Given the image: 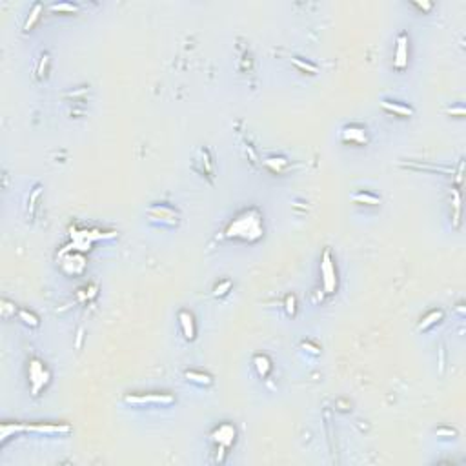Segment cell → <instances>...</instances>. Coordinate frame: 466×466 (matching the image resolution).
Listing matches in <instances>:
<instances>
[{"mask_svg":"<svg viewBox=\"0 0 466 466\" xmlns=\"http://www.w3.org/2000/svg\"><path fill=\"white\" fill-rule=\"evenodd\" d=\"M441 319H443V312H441V309H433V312H430V314H428L426 317L421 321V324H419V330L426 331L428 328H431L436 323H439Z\"/></svg>","mask_w":466,"mask_h":466,"instance_id":"obj_13","label":"cell"},{"mask_svg":"<svg viewBox=\"0 0 466 466\" xmlns=\"http://www.w3.org/2000/svg\"><path fill=\"white\" fill-rule=\"evenodd\" d=\"M184 377H186L190 383L193 384H199V386H209V384L213 383V379H211V375L204 374V371H195V370H190L184 374Z\"/></svg>","mask_w":466,"mask_h":466,"instance_id":"obj_11","label":"cell"},{"mask_svg":"<svg viewBox=\"0 0 466 466\" xmlns=\"http://www.w3.org/2000/svg\"><path fill=\"white\" fill-rule=\"evenodd\" d=\"M79 9V6H75V4H68V2H62V4H53L51 6V11H62V13H75Z\"/></svg>","mask_w":466,"mask_h":466,"instance_id":"obj_17","label":"cell"},{"mask_svg":"<svg viewBox=\"0 0 466 466\" xmlns=\"http://www.w3.org/2000/svg\"><path fill=\"white\" fill-rule=\"evenodd\" d=\"M393 66L395 70H405L408 66V35L406 33H401L397 37V42H395V57H393Z\"/></svg>","mask_w":466,"mask_h":466,"instance_id":"obj_7","label":"cell"},{"mask_svg":"<svg viewBox=\"0 0 466 466\" xmlns=\"http://www.w3.org/2000/svg\"><path fill=\"white\" fill-rule=\"evenodd\" d=\"M27 375H29V384H31V392L33 395H39V392L42 390L46 384L51 379V374L39 359H31L29 361V368H27Z\"/></svg>","mask_w":466,"mask_h":466,"instance_id":"obj_4","label":"cell"},{"mask_svg":"<svg viewBox=\"0 0 466 466\" xmlns=\"http://www.w3.org/2000/svg\"><path fill=\"white\" fill-rule=\"evenodd\" d=\"M148 219L151 224L161 226H177L179 224V211L168 204H155L148 209Z\"/></svg>","mask_w":466,"mask_h":466,"instance_id":"obj_2","label":"cell"},{"mask_svg":"<svg viewBox=\"0 0 466 466\" xmlns=\"http://www.w3.org/2000/svg\"><path fill=\"white\" fill-rule=\"evenodd\" d=\"M253 364H255V370H257V374L261 375L262 379H266V377H268V374L271 371V368H273V366H271L270 359L266 357V355H261V353H259V355H255V359H253Z\"/></svg>","mask_w":466,"mask_h":466,"instance_id":"obj_12","label":"cell"},{"mask_svg":"<svg viewBox=\"0 0 466 466\" xmlns=\"http://www.w3.org/2000/svg\"><path fill=\"white\" fill-rule=\"evenodd\" d=\"M414 6H417V8H421V9H426V11H430V9H431V4H428V2H424V4H419V2H415Z\"/></svg>","mask_w":466,"mask_h":466,"instance_id":"obj_21","label":"cell"},{"mask_svg":"<svg viewBox=\"0 0 466 466\" xmlns=\"http://www.w3.org/2000/svg\"><path fill=\"white\" fill-rule=\"evenodd\" d=\"M231 290V281H224V283L217 284V286L213 288V295L215 297H224L228 292Z\"/></svg>","mask_w":466,"mask_h":466,"instance_id":"obj_18","label":"cell"},{"mask_svg":"<svg viewBox=\"0 0 466 466\" xmlns=\"http://www.w3.org/2000/svg\"><path fill=\"white\" fill-rule=\"evenodd\" d=\"M293 64H295L297 68H301L302 71H309V73H317V66L309 64V62H302V60H299V58H293Z\"/></svg>","mask_w":466,"mask_h":466,"instance_id":"obj_19","label":"cell"},{"mask_svg":"<svg viewBox=\"0 0 466 466\" xmlns=\"http://www.w3.org/2000/svg\"><path fill=\"white\" fill-rule=\"evenodd\" d=\"M18 319H20V321L26 324V326H31V328L39 326V317H37L35 314L27 312V309H20V312H18Z\"/></svg>","mask_w":466,"mask_h":466,"instance_id":"obj_14","label":"cell"},{"mask_svg":"<svg viewBox=\"0 0 466 466\" xmlns=\"http://www.w3.org/2000/svg\"><path fill=\"white\" fill-rule=\"evenodd\" d=\"M179 324L182 328V333L188 340H193L195 339V321H193V315L186 309H182L179 314Z\"/></svg>","mask_w":466,"mask_h":466,"instance_id":"obj_9","label":"cell"},{"mask_svg":"<svg viewBox=\"0 0 466 466\" xmlns=\"http://www.w3.org/2000/svg\"><path fill=\"white\" fill-rule=\"evenodd\" d=\"M321 275H323V286L326 293H333L337 290V270L335 262L331 259L330 248L324 250L323 259H321Z\"/></svg>","mask_w":466,"mask_h":466,"instance_id":"obj_5","label":"cell"},{"mask_svg":"<svg viewBox=\"0 0 466 466\" xmlns=\"http://www.w3.org/2000/svg\"><path fill=\"white\" fill-rule=\"evenodd\" d=\"M235 436H237L235 426H231L230 423L219 424V426L211 431V439H213V443L217 445V450L221 452L219 461H224V453H226V450L235 443Z\"/></svg>","mask_w":466,"mask_h":466,"instance_id":"obj_3","label":"cell"},{"mask_svg":"<svg viewBox=\"0 0 466 466\" xmlns=\"http://www.w3.org/2000/svg\"><path fill=\"white\" fill-rule=\"evenodd\" d=\"M228 239L242 240V242H257L264 235V221L262 213L255 208H248L240 211L224 230Z\"/></svg>","mask_w":466,"mask_h":466,"instance_id":"obj_1","label":"cell"},{"mask_svg":"<svg viewBox=\"0 0 466 466\" xmlns=\"http://www.w3.org/2000/svg\"><path fill=\"white\" fill-rule=\"evenodd\" d=\"M340 139L350 144H366V140H368V137H366V128L359 126V124L346 126L345 130L340 131Z\"/></svg>","mask_w":466,"mask_h":466,"instance_id":"obj_8","label":"cell"},{"mask_svg":"<svg viewBox=\"0 0 466 466\" xmlns=\"http://www.w3.org/2000/svg\"><path fill=\"white\" fill-rule=\"evenodd\" d=\"M124 401L133 406H170L175 402V397L170 395V393H146V395H128Z\"/></svg>","mask_w":466,"mask_h":466,"instance_id":"obj_6","label":"cell"},{"mask_svg":"<svg viewBox=\"0 0 466 466\" xmlns=\"http://www.w3.org/2000/svg\"><path fill=\"white\" fill-rule=\"evenodd\" d=\"M353 201L359 202V204H371V206L381 204L379 197L370 195V193H355V195H353Z\"/></svg>","mask_w":466,"mask_h":466,"instance_id":"obj_15","label":"cell"},{"mask_svg":"<svg viewBox=\"0 0 466 466\" xmlns=\"http://www.w3.org/2000/svg\"><path fill=\"white\" fill-rule=\"evenodd\" d=\"M286 312H288V315H295V312H297V302H295V297L293 295H288L286 297Z\"/></svg>","mask_w":466,"mask_h":466,"instance_id":"obj_20","label":"cell"},{"mask_svg":"<svg viewBox=\"0 0 466 466\" xmlns=\"http://www.w3.org/2000/svg\"><path fill=\"white\" fill-rule=\"evenodd\" d=\"M40 11H42V6H40V4H35V6H33V9H31L29 17H27L26 24H24V29H26V31H29L31 27L35 26V22L39 20V17H40V15H39Z\"/></svg>","mask_w":466,"mask_h":466,"instance_id":"obj_16","label":"cell"},{"mask_svg":"<svg viewBox=\"0 0 466 466\" xmlns=\"http://www.w3.org/2000/svg\"><path fill=\"white\" fill-rule=\"evenodd\" d=\"M381 108L386 109L388 113H393L397 117H412L414 115V109L401 102H390V101H383L381 102Z\"/></svg>","mask_w":466,"mask_h":466,"instance_id":"obj_10","label":"cell"}]
</instances>
